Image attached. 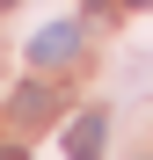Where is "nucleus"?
I'll return each instance as SVG.
<instances>
[{"label":"nucleus","instance_id":"4","mask_svg":"<svg viewBox=\"0 0 153 160\" xmlns=\"http://www.w3.org/2000/svg\"><path fill=\"white\" fill-rule=\"evenodd\" d=\"M0 160H22V146H0Z\"/></svg>","mask_w":153,"mask_h":160},{"label":"nucleus","instance_id":"1","mask_svg":"<svg viewBox=\"0 0 153 160\" xmlns=\"http://www.w3.org/2000/svg\"><path fill=\"white\" fill-rule=\"evenodd\" d=\"M73 51H80V22H44L29 37V58L37 66H73Z\"/></svg>","mask_w":153,"mask_h":160},{"label":"nucleus","instance_id":"5","mask_svg":"<svg viewBox=\"0 0 153 160\" xmlns=\"http://www.w3.org/2000/svg\"><path fill=\"white\" fill-rule=\"evenodd\" d=\"M124 8H153V0H124Z\"/></svg>","mask_w":153,"mask_h":160},{"label":"nucleus","instance_id":"2","mask_svg":"<svg viewBox=\"0 0 153 160\" xmlns=\"http://www.w3.org/2000/svg\"><path fill=\"white\" fill-rule=\"evenodd\" d=\"M102 138H110V117H102V109L73 117V131H66V160H102Z\"/></svg>","mask_w":153,"mask_h":160},{"label":"nucleus","instance_id":"6","mask_svg":"<svg viewBox=\"0 0 153 160\" xmlns=\"http://www.w3.org/2000/svg\"><path fill=\"white\" fill-rule=\"evenodd\" d=\"M0 8H15V0H0Z\"/></svg>","mask_w":153,"mask_h":160},{"label":"nucleus","instance_id":"3","mask_svg":"<svg viewBox=\"0 0 153 160\" xmlns=\"http://www.w3.org/2000/svg\"><path fill=\"white\" fill-rule=\"evenodd\" d=\"M44 109H51L44 88H22V95H15V124H44Z\"/></svg>","mask_w":153,"mask_h":160}]
</instances>
